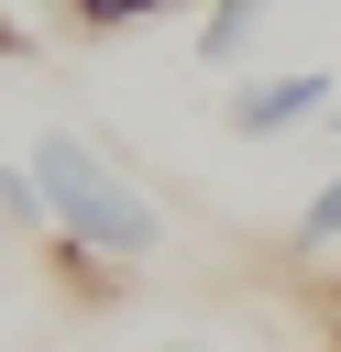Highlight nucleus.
<instances>
[{"label": "nucleus", "instance_id": "nucleus-1", "mask_svg": "<svg viewBox=\"0 0 341 352\" xmlns=\"http://www.w3.org/2000/svg\"><path fill=\"white\" fill-rule=\"evenodd\" d=\"M22 176H33V198H44V242L55 253H88V264H143L154 242H165V220H154V198L88 143V132H66V121H44L33 143H22Z\"/></svg>", "mask_w": 341, "mask_h": 352}, {"label": "nucleus", "instance_id": "nucleus-2", "mask_svg": "<svg viewBox=\"0 0 341 352\" xmlns=\"http://www.w3.org/2000/svg\"><path fill=\"white\" fill-rule=\"evenodd\" d=\"M330 110H341V77H330V66H264V77L231 88V132H242V143H275V132L330 121Z\"/></svg>", "mask_w": 341, "mask_h": 352}, {"label": "nucleus", "instance_id": "nucleus-3", "mask_svg": "<svg viewBox=\"0 0 341 352\" xmlns=\"http://www.w3.org/2000/svg\"><path fill=\"white\" fill-rule=\"evenodd\" d=\"M253 33H264V0H220V11L198 22V66H231V55H253Z\"/></svg>", "mask_w": 341, "mask_h": 352}, {"label": "nucleus", "instance_id": "nucleus-4", "mask_svg": "<svg viewBox=\"0 0 341 352\" xmlns=\"http://www.w3.org/2000/svg\"><path fill=\"white\" fill-rule=\"evenodd\" d=\"M330 242H341V176H319V187H308V209L286 220V253H297V264H308V253H330Z\"/></svg>", "mask_w": 341, "mask_h": 352}, {"label": "nucleus", "instance_id": "nucleus-5", "mask_svg": "<svg viewBox=\"0 0 341 352\" xmlns=\"http://www.w3.org/2000/svg\"><path fill=\"white\" fill-rule=\"evenodd\" d=\"M77 22H99V33H121V22H154V11H176V0H66Z\"/></svg>", "mask_w": 341, "mask_h": 352}, {"label": "nucleus", "instance_id": "nucleus-6", "mask_svg": "<svg viewBox=\"0 0 341 352\" xmlns=\"http://www.w3.org/2000/svg\"><path fill=\"white\" fill-rule=\"evenodd\" d=\"M0 55H22V22H11V11H0Z\"/></svg>", "mask_w": 341, "mask_h": 352}, {"label": "nucleus", "instance_id": "nucleus-7", "mask_svg": "<svg viewBox=\"0 0 341 352\" xmlns=\"http://www.w3.org/2000/svg\"><path fill=\"white\" fill-rule=\"evenodd\" d=\"M165 352H209V341H165Z\"/></svg>", "mask_w": 341, "mask_h": 352}, {"label": "nucleus", "instance_id": "nucleus-8", "mask_svg": "<svg viewBox=\"0 0 341 352\" xmlns=\"http://www.w3.org/2000/svg\"><path fill=\"white\" fill-rule=\"evenodd\" d=\"M330 143H341V110H330Z\"/></svg>", "mask_w": 341, "mask_h": 352}, {"label": "nucleus", "instance_id": "nucleus-9", "mask_svg": "<svg viewBox=\"0 0 341 352\" xmlns=\"http://www.w3.org/2000/svg\"><path fill=\"white\" fill-rule=\"evenodd\" d=\"M330 330H341V308H330Z\"/></svg>", "mask_w": 341, "mask_h": 352}]
</instances>
